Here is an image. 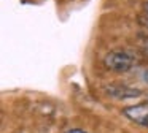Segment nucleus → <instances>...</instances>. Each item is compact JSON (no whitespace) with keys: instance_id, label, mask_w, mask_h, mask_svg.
<instances>
[{"instance_id":"4","label":"nucleus","mask_w":148,"mask_h":133,"mask_svg":"<svg viewBox=\"0 0 148 133\" xmlns=\"http://www.w3.org/2000/svg\"><path fill=\"white\" fill-rule=\"evenodd\" d=\"M138 24H140V25H143L145 29H148V13H147V14L138 16Z\"/></svg>"},{"instance_id":"2","label":"nucleus","mask_w":148,"mask_h":133,"mask_svg":"<svg viewBox=\"0 0 148 133\" xmlns=\"http://www.w3.org/2000/svg\"><path fill=\"white\" fill-rule=\"evenodd\" d=\"M103 92L108 97L116 98V100H127V98H137L142 95L140 89L129 87L124 84H107L103 86Z\"/></svg>"},{"instance_id":"5","label":"nucleus","mask_w":148,"mask_h":133,"mask_svg":"<svg viewBox=\"0 0 148 133\" xmlns=\"http://www.w3.org/2000/svg\"><path fill=\"white\" fill-rule=\"evenodd\" d=\"M140 48L143 49L145 56H148V38H142V41H140Z\"/></svg>"},{"instance_id":"8","label":"nucleus","mask_w":148,"mask_h":133,"mask_svg":"<svg viewBox=\"0 0 148 133\" xmlns=\"http://www.w3.org/2000/svg\"><path fill=\"white\" fill-rule=\"evenodd\" d=\"M143 6H145V11L148 13V2H145V5H143Z\"/></svg>"},{"instance_id":"1","label":"nucleus","mask_w":148,"mask_h":133,"mask_svg":"<svg viewBox=\"0 0 148 133\" xmlns=\"http://www.w3.org/2000/svg\"><path fill=\"white\" fill-rule=\"evenodd\" d=\"M135 59L127 54L126 51H112L103 57V65L107 70L110 71H116V73H124L129 71L132 66L135 65Z\"/></svg>"},{"instance_id":"6","label":"nucleus","mask_w":148,"mask_h":133,"mask_svg":"<svg viewBox=\"0 0 148 133\" xmlns=\"http://www.w3.org/2000/svg\"><path fill=\"white\" fill-rule=\"evenodd\" d=\"M65 133H86V132L81 130V128H70V130H67Z\"/></svg>"},{"instance_id":"3","label":"nucleus","mask_w":148,"mask_h":133,"mask_svg":"<svg viewBox=\"0 0 148 133\" xmlns=\"http://www.w3.org/2000/svg\"><path fill=\"white\" fill-rule=\"evenodd\" d=\"M123 116H126L129 120L135 122L137 125L148 127V101L124 108L123 109Z\"/></svg>"},{"instance_id":"7","label":"nucleus","mask_w":148,"mask_h":133,"mask_svg":"<svg viewBox=\"0 0 148 133\" xmlns=\"http://www.w3.org/2000/svg\"><path fill=\"white\" fill-rule=\"evenodd\" d=\"M142 78H143V81L148 84V70H145V71H143V75H142Z\"/></svg>"}]
</instances>
